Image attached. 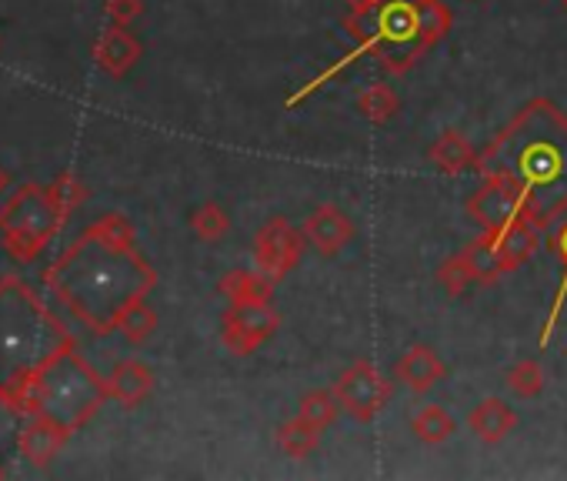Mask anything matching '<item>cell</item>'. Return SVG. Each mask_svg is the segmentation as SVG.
I'll list each match as a JSON object with an SVG mask.
<instances>
[{"instance_id":"cell-11","label":"cell","mask_w":567,"mask_h":481,"mask_svg":"<svg viewBox=\"0 0 567 481\" xmlns=\"http://www.w3.org/2000/svg\"><path fill=\"white\" fill-rule=\"evenodd\" d=\"M444 375H447L444 361H441L437 351L427 348V345H411V348L404 351V358L394 365V378H398L404 388L417 391V395L431 391Z\"/></svg>"},{"instance_id":"cell-1","label":"cell","mask_w":567,"mask_h":481,"mask_svg":"<svg viewBox=\"0 0 567 481\" xmlns=\"http://www.w3.org/2000/svg\"><path fill=\"white\" fill-rule=\"evenodd\" d=\"M481 184L464 211L484 231L527 221L544 231L567 217V117L554 101L524 104L477 154Z\"/></svg>"},{"instance_id":"cell-3","label":"cell","mask_w":567,"mask_h":481,"mask_svg":"<svg viewBox=\"0 0 567 481\" xmlns=\"http://www.w3.org/2000/svg\"><path fill=\"white\" fill-rule=\"evenodd\" d=\"M68 348L74 338L48 305L18 275L0 278V401L28 411L38 375Z\"/></svg>"},{"instance_id":"cell-31","label":"cell","mask_w":567,"mask_h":481,"mask_svg":"<svg viewBox=\"0 0 567 481\" xmlns=\"http://www.w3.org/2000/svg\"><path fill=\"white\" fill-rule=\"evenodd\" d=\"M560 4H564V11H567V0H560Z\"/></svg>"},{"instance_id":"cell-16","label":"cell","mask_w":567,"mask_h":481,"mask_svg":"<svg viewBox=\"0 0 567 481\" xmlns=\"http://www.w3.org/2000/svg\"><path fill=\"white\" fill-rule=\"evenodd\" d=\"M220 295L230 301V305H270L274 298V282L264 278L257 268L254 272H230L220 278Z\"/></svg>"},{"instance_id":"cell-8","label":"cell","mask_w":567,"mask_h":481,"mask_svg":"<svg viewBox=\"0 0 567 481\" xmlns=\"http://www.w3.org/2000/svg\"><path fill=\"white\" fill-rule=\"evenodd\" d=\"M280 318L270 305H230L220 318V341L230 355H254L277 331Z\"/></svg>"},{"instance_id":"cell-21","label":"cell","mask_w":567,"mask_h":481,"mask_svg":"<svg viewBox=\"0 0 567 481\" xmlns=\"http://www.w3.org/2000/svg\"><path fill=\"white\" fill-rule=\"evenodd\" d=\"M358 111H361L371 124H388V121L401 111V101H398L394 88H388V84H371V88L358 98Z\"/></svg>"},{"instance_id":"cell-20","label":"cell","mask_w":567,"mask_h":481,"mask_svg":"<svg viewBox=\"0 0 567 481\" xmlns=\"http://www.w3.org/2000/svg\"><path fill=\"white\" fill-rule=\"evenodd\" d=\"M554 248H557V258H560V285H557L554 301H550V311H547V318H544V331H540V341H537L540 351L550 345V335H554L557 318H560L564 301H567V221L560 224V231H557V237H554Z\"/></svg>"},{"instance_id":"cell-4","label":"cell","mask_w":567,"mask_h":481,"mask_svg":"<svg viewBox=\"0 0 567 481\" xmlns=\"http://www.w3.org/2000/svg\"><path fill=\"white\" fill-rule=\"evenodd\" d=\"M107 398V378L97 375L78 348H68L38 375L28 398V415H41L61 431L74 434Z\"/></svg>"},{"instance_id":"cell-22","label":"cell","mask_w":567,"mask_h":481,"mask_svg":"<svg viewBox=\"0 0 567 481\" xmlns=\"http://www.w3.org/2000/svg\"><path fill=\"white\" fill-rule=\"evenodd\" d=\"M338 411H341V401H338L334 388H331V391H328V388L308 391V395L301 398V408H298V415H301L305 421H311L315 428H321V431L334 424Z\"/></svg>"},{"instance_id":"cell-7","label":"cell","mask_w":567,"mask_h":481,"mask_svg":"<svg viewBox=\"0 0 567 481\" xmlns=\"http://www.w3.org/2000/svg\"><path fill=\"white\" fill-rule=\"evenodd\" d=\"M334 395L341 401V411L354 421H374L384 405L391 401V381L378 371L374 361L361 358L354 361L334 385Z\"/></svg>"},{"instance_id":"cell-30","label":"cell","mask_w":567,"mask_h":481,"mask_svg":"<svg viewBox=\"0 0 567 481\" xmlns=\"http://www.w3.org/2000/svg\"><path fill=\"white\" fill-rule=\"evenodd\" d=\"M8 181H11V177H8V171H4V167H0V191H4V187H8Z\"/></svg>"},{"instance_id":"cell-18","label":"cell","mask_w":567,"mask_h":481,"mask_svg":"<svg viewBox=\"0 0 567 481\" xmlns=\"http://www.w3.org/2000/svg\"><path fill=\"white\" fill-rule=\"evenodd\" d=\"M461 255H464L467 265H471L474 285H494V282H501V278L507 275L504 265H501V258H497V252H494V240H491L487 231L474 240V245H467Z\"/></svg>"},{"instance_id":"cell-23","label":"cell","mask_w":567,"mask_h":481,"mask_svg":"<svg viewBox=\"0 0 567 481\" xmlns=\"http://www.w3.org/2000/svg\"><path fill=\"white\" fill-rule=\"evenodd\" d=\"M190 231L204 240V245H214V240H220L230 231V217L220 204L207 201L190 214Z\"/></svg>"},{"instance_id":"cell-14","label":"cell","mask_w":567,"mask_h":481,"mask_svg":"<svg viewBox=\"0 0 567 481\" xmlns=\"http://www.w3.org/2000/svg\"><path fill=\"white\" fill-rule=\"evenodd\" d=\"M467 428L474 431L477 441L484 444H497L504 441L514 428H517V415L511 405H504L501 398H484L471 408L467 415Z\"/></svg>"},{"instance_id":"cell-32","label":"cell","mask_w":567,"mask_h":481,"mask_svg":"<svg viewBox=\"0 0 567 481\" xmlns=\"http://www.w3.org/2000/svg\"><path fill=\"white\" fill-rule=\"evenodd\" d=\"M0 478H4V468H0Z\"/></svg>"},{"instance_id":"cell-9","label":"cell","mask_w":567,"mask_h":481,"mask_svg":"<svg viewBox=\"0 0 567 481\" xmlns=\"http://www.w3.org/2000/svg\"><path fill=\"white\" fill-rule=\"evenodd\" d=\"M305 237L308 245L324 255V258H334L338 252H344L354 237V221L338 207V204H321L311 211V217L305 221Z\"/></svg>"},{"instance_id":"cell-15","label":"cell","mask_w":567,"mask_h":481,"mask_svg":"<svg viewBox=\"0 0 567 481\" xmlns=\"http://www.w3.org/2000/svg\"><path fill=\"white\" fill-rule=\"evenodd\" d=\"M427 161L447 174V177H457L471 167H477V151L474 144L461 134V131H444L431 147H427Z\"/></svg>"},{"instance_id":"cell-13","label":"cell","mask_w":567,"mask_h":481,"mask_svg":"<svg viewBox=\"0 0 567 481\" xmlns=\"http://www.w3.org/2000/svg\"><path fill=\"white\" fill-rule=\"evenodd\" d=\"M68 438H71V434H68V431H61L58 424H51L48 418L31 415V418H28V424L21 428L18 444H21V454H24L34 468H44V464H51V461H54V454L64 448V441H68Z\"/></svg>"},{"instance_id":"cell-28","label":"cell","mask_w":567,"mask_h":481,"mask_svg":"<svg viewBox=\"0 0 567 481\" xmlns=\"http://www.w3.org/2000/svg\"><path fill=\"white\" fill-rule=\"evenodd\" d=\"M141 11H144V0H107V18L121 28L137 21Z\"/></svg>"},{"instance_id":"cell-17","label":"cell","mask_w":567,"mask_h":481,"mask_svg":"<svg viewBox=\"0 0 567 481\" xmlns=\"http://www.w3.org/2000/svg\"><path fill=\"white\" fill-rule=\"evenodd\" d=\"M277 444H280V451L288 454V458H308V454H315L318 451V444H321V428H315L311 421H305L301 415L298 418H291V421H284L280 428H277Z\"/></svg>"},{"instance_id":"cell-25","label":"cell","mask_w":567,"mask_h":481,"mask_svg":"<svg viewBox=\"0 0 567 481\" xmlns=\"http://www.w3.org/2000/svg\"><path fill=\"white\" fill-rule=\"evenodd\" d=\"M154 328H157V315L147 308V301H137L134 308H127V315H124L121 325H117V331H121L131 345L147 341V338L154 335Z\"/></svg>"},{"instance_id":"cell-2","label":"cell","mask_w":567,"mask_h":481,"mask_svg":"<svg viewBox=\"0 0 567 481\" xmlns=\"http://www.w3.org/2000/svg\"><path fill=\"white\" fill-rule=\"evenodd\" d=\"M157 285V272L137 252V240H117L94 224L51 265V295L94 335L117 331L127 308L144 301Z\"/></svg>"},{"instance_id":"cell-6","label":"cell","mask_w":567,"mask_h":481,"mask_svg":"<svg viewBox=\"0 0 567 481\" xmlns=\"http://www.w3.org/2000/svg\"><path fill=\"white\" fill-rule=\"evenodd\" d=\"M305 231H298L288 217H270L254 237V268L274 285L288 278L305 252Z\"/></svg>"},{"instance_id":"cell-29","label":"cell","mask_w":567,"mask_h":481,"mask_svg":"<svg viewBox=\"0 0 567 481\" xmlns=\"http://www.w3.org/2000/svg\"><path fill=\"white\" fill-rule=\"evenodd\" d=\"M344 4H348L351 11H371V8H381L384 0H344Z\"/></svg>"},{"instance_id":"cell-27","label":"cell","mask_w":567,"mask_h":481,"mask_svg":"<svg viewBox=\"0 0 567 481\" xmlns=\"http://www.w3.org/2000/svg\"><path fill=\"white\" fill-rule=\"evenodd\" d=\"M51 191H54V197L61 201V207H64L68 214H71V211H74V207H78V204H81V201L87 197L84 184H81V181H78L74 174H61V177H58V181L51 184Z\"/></svg>"},{"instance_id":"cell-24","label":"cell","mask_w":567,"mask_h":481,"mask_svg":"<svg viewBox=\"0 0 567 481\" xmlns=\"http://www.w3.org/2000/svg\"><path fill=\"white\" fill-rule=\"evenodd\" d=\"M504 381L517 398H537L544 391V368L534 358H524L514 368H507Z\"/></svg>"},{"instance_id":"cell-5","label":"cell","mask_w":567,"mask_h":481,"mask_svg":"<svg viewBox=\"0 0 567 481\" xmlns=\"http://www.w3.org/2000/svg\"><path fill=\"white\" fill-rule=\"evenodd\" d=\"M68 211L51 187L21 184L0 204V240L18 262H34L58 237Z\"/></svg>"},{"instance_id":"cell-12","label":"cell","mask_w":567,"mask_h":481,"mask_svg":"<svg viewBox=\"0 0 567 481\" xmlns=\"http://www.w3.org/2000/svg\"><path fill=\"white\" fill-rule=\"evenodd\" d=\"M151 391H154V371L137 358L117 361L114 371L107 375V395L124 408H137Z\"/></svg>"},{"instance_id":"cell-26","label":"cell","mask_w":567,"mask_h":481,"mask_svg":"<svg viewBox=\"0 0 567 481\" xmlns=\"http://www.w3.org/2000/svg\"><path fill=\"white\" fill-rule=\"evenodd\" d=\"M437 285L451 295V298H461L471 285H474V275H471V265L464 255H454L447 258L441 268H437Z\"/></svg>"},{"instance_id":"cell-10","label":"cell","mask_w":567,"mask_h":481,"mask_svg":"<svg viewBox=\"0 0 567 481\" xmlns=\"http://www.w3.org/2000/svg\"><path fill=\"white\" fill-rule=\"evenodd\" d=\"M94 58H97V64H101L104 74L124 78V74H131V68L141 61V44H137V38H134L127 28L114 24V28H107V31L97 38Z\"/></svg>"},{"instance_id":"cell-19","label":"cell","mask_w":567,"mask_h":481,"mask_svg":"<svg viewBox=\"0 0 567 481\" xmlns=\"http://www.w3.org/2000/svg\"><path fill=\"white\" fill-rule=\"evenodd\" d=\"M411 431H414L417 441H424V444H441V441H447V438L457 431V424H454V418H451L447 408H441V405H424V408L414 411Z\"/></svg>"}]
</instances>
